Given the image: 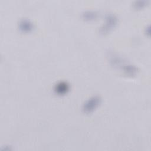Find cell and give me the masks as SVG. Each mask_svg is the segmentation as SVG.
<instances>
[{
    "label": "cell",
    "mask_w": 151,
    "mask_h": 151,
    "mask_svg": "<svg viewBox=\"0 0 151 151\" xmlns=\"http://www.w3.org/2000/svg\"><path fill=\"white\" fill-rule=\"evenodd\" d=\"M32 24L28 21H23L20 23V28L25 31H28L32 29Z\"/></svg>",
    "instance_id": "obj_3"
},
{
    "label": "cell",
    "mask_w": 151,
    "mask_h": 151,
    "mask_svg": "<svg viewBox=\"0 0 151 151\" xmlns=\"http://www.w3.org/2000/svg\"><path fill=\"white\" fill-rule=\"evenodd\" d=\"M100 103V99L98 97H94L87 101L84 105L83 109L86 112H90L93 110Z\"/></svg>",
    "instance_id": "obj_1"
},
{
    "label": "cell",
    "mask_w": 151,
    "mask_h": 151,
    "mask_svg": "<svg viewBox=\"0 0 151 151\" xmlns=\"http://www.w3.org/2000/svg\"><path fill=\"white\" fill-rule=\"evenodd\" d=\"M68 89V85L65 82H61L58 83L55 87V91L59 94H63L65 93Z\"/></svg>",
    "instance_id": "obj_2"
}]
</instances>
